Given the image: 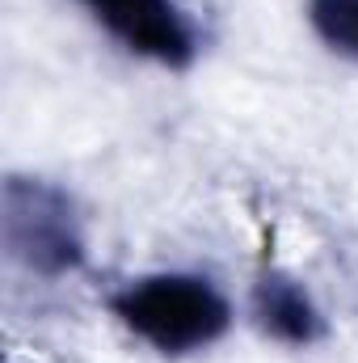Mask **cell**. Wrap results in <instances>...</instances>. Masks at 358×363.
Masks as SVG:
<instances>
[{"mask_svg":"<svg viewBox=\"0 0 358 363\" xmlns=\"http://www.w3.org/2000/svg\"><path fill=\"white\" fill-rule=\"evenodd\" d=\"M114 308L139 338H148L156 351H169V355L207 347L228 330L224 296L207 279H190V274L144 279L127 287Z\"/></svg>","mask_w":358,"mask_h":363,"instance_id":"6da1fadb","label":"cell"},{"mask_svg":"<svg viewBox=\"0 0 358 363\" xmlns=\"http://www.w3.org/2000/svg\"><path fill=\"white\" fill-rule=\"evenodd\" d=\"M4 241L8 254L34 271H68L81 258V241L72 228V211L55 190L8 182L4 190Z\"/></svg>","mask_w":358,"mask_h":363,"instance_id":"7a4b0ae2","label":"cell"},{"mask_svg":"<svg viewBox=\"0 0 358 363\" xmlns=\"http://www.w3.org/2000/svg\"><path fill=\"white\" fill-rule=\"evenodd\" d=\"M93 13L139 55L161 64H185L194 55V38L169 0H85Z\"/></svg>","mask_w":358,"mask_h":363,"instance_id":"3957f363","label":"cell"},{"mask_svg":"<svg viewBox=\"0 0 358 363\" xmlns=\"http://www.w3.org/2000/svg\"><path fill=\"white\" fill-rule=\"evenodd\" d=\"M258 313L274 338L282 342H312L316 338V308L291 279H266L258 287Z\"/></svg>","mask_w":358,"mask_h":363,"instance_id":"277c9868","label":"cell"},{"mask_svg":"<svg viewBox=\"0 0 358 363\" xmlns=\"http://www.w3.org/2000/svg\"><path fill=\"white\" fill-rule=\"evenodd\" d=\"M312 26L333 51L358 60V0H312Z\"/></svg>","mask_w":358,"mask_h":363,"instance_id":"5b68a950","label":"cell"}]
</instances>
